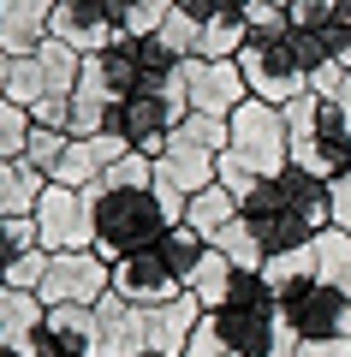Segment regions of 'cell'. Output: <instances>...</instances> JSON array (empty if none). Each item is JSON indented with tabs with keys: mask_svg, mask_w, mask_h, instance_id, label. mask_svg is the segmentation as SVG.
Listing matches in <instances>:
<instances>
[{
	"mask_svg": "<svg viewBox=\"0 0 351 357\" xmlns=\"http://www.w3.org/2000/svg\"><path fill=\"white\" fill-rule=\"evenodd\" d=\"M209 316H214V328L226 333V345L239 357H292L298 351V333H292L286 310H280V292L262 280V268H239L232 292Z\"/></svg>",
	"mask_w": 351,
	"mask_h": 357,
	"instance_id": "obj_1",
	"label": "cell"
},
{
	"mask_svg": "<svg viewBox=\"0 0 351 357\" xmlns=\"http://www.w3.org/2000/svg\"><path fill=\"white\" fill-rule=\"evenodd\" d=\"M89 203H96V256L101 262L155 250V244L179 227V220L161 208L155 185L149 191H107V185H89Z\"/></svg>",
	"mask_w": 351,
	"mask_h": 357,
	"instance_id": "obj_2",
	"label": "cell"
},
{
	"mask_svg": "<svg viewBox=\"0 0 351 357\" xmlns=\"http://www.w3.org/2000/svg\"><path fill=\"white\" fill-rule=\"evenodd\" d=\"M239 72H244V84H251L256 102H274V107L298 102L304 89H310V66H304L292 30H280V36H251L239 48Z\"/></svg>",
	"mask_w": 351,
	"mask_h": 357,
	"instance_id": "obj_3",
	"label": "cell"
},
{
	"mask_svg": "<svg viewBox=\"0 0 351 357\" xmlns=\"http://www.w3.org/2000/svg\"><path fill=\"white\" fill-rule=\"evenodd\" d=\"M232 126V143H226V161H239L251 178H274L280 167L292 161V131H286V107L274 102H244L239 114L226 119Z\"/></svg>",
	"mask_w": 351,
	"mask_h": 357,
	"instance_id": "obj_4",
	"label": "cell"
},
{
	"mask_svg": "<svg viewBox=\"0 0 351 357\" xmlns=\"http://www.w3.org/2000/svg\"><path fill=\"white\" fill-rule=\"evenodd\" d=\"M36 244L48 256L66 250H96V203L89 191H72V185H48L36 203Z\"/></svg>",
	"mask_w": 351,
	"mask_h": 357,
	"instance_id": "obj_5",
	"label": "cell"
},
{
	"mask_svg": "<svg viewBox=\"0 0 351 357\" xmlns=\"http://www.w3.org/2000/svg\"><path fill=\"white\" fill-rule=\"evenodd\" d=\"M280 310H286L298 340H351V292L345 286L298 280L280 292Z\"/></svg>",
	"mask_w": 351,
	"mask_h": 357,
	"instance_id": "obj_6",
	"label": "cell"
},
{
	"mask_svg": "<svg viewBox=\"0 0 351 357\" xmlns=\"http://www.w3.org/2000/svg\"><path fill=\"white\" fill-rule=\"evenodd\" d=\"M185 102H191V114L232 119L244 102H251V84H244L239 60H202V54H191L185 60Z\"/></svg>",
	"mask_w": 351,
	"mask_h": 357,
	"instance_id": "obj_7",
	"label": "cell"
},
{
	"mask_svg": "<svg viewBox=\"0 0 351 357\" xmlns=\"http://www.w3.org/2000/svg\"><path fill=\"white\" fill-rule=\"evenodd\" d=\"M113 292V262L96 250H66L48 256V280H42V304H101Z\"/></svg>",
	"mask_w": 351,
	"mask_h": 357,
	"instance_id": "obj_8",
	"label": "cell"
},
{
	"mask_svg": "<svg viewBox=\"0 0 351 357\" xmlns=\"http://www.w3.org/2000/svg\"><path fill=\"white\" fill-rule=\"evenodd\" d=\"M113 292L126 298V304H137V310H155V304L185 298V280L161 262V250H137V256L113 262Z\"/></svg>",
	"mask_w": 351,
	"mask_h": 357,
	"instance_id": "obj_9",
	"label": "cell"
},
{
	"mask_svg": "<svg viewBox=\"0 0 351 357\" xmlns=\"http://www.w3.org/2000/svg\"><path fill=\"white\" fill-rule=\"evenodd\" d=\"M119 155H131V143L119 137V131H101V137H72L48 185H72V191H89V185H96V178L107 173Z\"/></svg>",
	"mask_w": 351,
	"mask_h": 357,
	"instance_id": "obj_10",
	"label": "cell"
},
{
	"mask_svg": "<svg viewBox=\"0 0 351 357\" xmlns=\"http://www.w3.org/2000/svg\"><path fill=\"white\" fill-rule=\"evenodd\" d=\"M48 36L72 42L77 54H101L113 36H119V24H113L107 0H60V6H54V30H48Z\"/></svg>",
	"mask_w": 351,
	"mask_h": 357,
	"instance_id": "obj_11",
	"label": "cell"
},
{
	"mask_svg": "<svg viewBox=\"0 0 351 357\" xmlns=\"http://www.w3.org/2000/svg\"><path fill=\"white\" fill-rule=\"evenodd\" d=\"M54 6L60 0H0V54H13V60L36 54L54 30Z\"/></svg>",
	"mask_w": 351,
	"mask_h": 357,
	"instance_id": "obj_12",
	"label": "cell"
},
{
	"mask_svg": "<svg viewBox=\"0 0 351 357\" xmlns=\"http://www.w3.org/2000/svg\"><path fill=\"white\" fill-rule=\"evenodd\" d=\"M209 316V310L197 304V298H173V304H155V310H143V333H149V351L155 357H179L191 345V333H197V321Z\"/></svg>",
	"mask_w": 351,
	"mask_h": 357,
	"instance_id": "obj_13",
	"label": "cell"
},
{
	"mask_svg": "<svg viewBox=\"0 0 351 357\" xmlns=\"http://www.w3.org/2000/svg\"><path fill=\"white\" fill-rule=\"evenodd\" d=\"M101 316V351L96 357H149V333H143V310L126 304L119 292H107L96 304Z\"/></svg>",
	"mask_w": 351,
	"mask_h": 357,
	"instance_id": "obj_14",
	"label": "cell"
},
{
	"mask_svg": "<svg viewBox=\"0 0 351 357\" xmlns=\"http://www.w3.org/2000/svg\"><path fill=\"white\" fill-rule=\"evenodd\" d=\"M42 333H48L66 357H96L101 351V316H96V304H48Z\"/></svg>",
	"mask_w": 351,
	"mask_h": 357,
	"instance_id": "obj_15",
	"label": "cell"
},
{
	"mask_svg": "<svg viewBox=\"0 0 351 357\" xmlns=\"http://www.w3.org/2000/svg\"><path fill=\"white\" fill-rule=\"evenodd\" d=\"M155 173H161V178H173V185H179L185 197H197L202 185H214V173H221V155L173 131V143H167V155L155 161Z\"/></svg>",
	"mask_w": 351,
	"mask_h": 357,
	"instance_id": "obj_16",
	"label": "cell"
},
{
	"mask_svg": "<svg viewBox=\"0 0 351 357\" xmlns=\"http://www.w3.org/2000/svg\"><path fill=\"white\" fill-rule=\"evenodd\" d=\"M42 316H48L42 292H18V286H0V345L24 351V345H30V333L42 328Z\"/></svg>",
	"mask_w": 351,
	"mask_h": 357,
	"instance_id": "obj_17",
	"label": "cell"
},
{
	"mask_svg": "<svg viewBox=\"0 0 351 357\" xmlns=\"http://www.w3.org/2000/svg\"><path fill=\"white\" fill-rule=\"evenodd\" d=\"M42 191H48V178L30 161H6L0 155V215H36Z\"/></svg>",
	"mask_w": 351,
	"mask_h": 357,
	"instance_id": "obj_18",
	"label": "cell"
},
{
	"mask_svg": "<svg viewBox=\"0 0 351 357\" xmlns=\"http://www.w3.org/2000/svg\"><path fill=\"white\" fill-rule=\"evenodd\" d=\"M232 220H239V197L226 191L221 178H214V185H202V191L191 197V208H185V227H197L209 244H214V232L232 227Z\"/></svg>",
	"mask_w": 351,
	"mask_h": 357,
	"instance_id": "obj_19",
	"label": "cell"
},
{
	"mask_svg": "<svg viewBox=\"0 0 351 357\" xmlns=\"http://www.w3.org/2000/svg\"><path fill=\"white\" fill-rule=\"evenodd\" d=\"M36 60H42V84H48V96H72L77 77H84V54H77L72 42H60V36L42 42Z\"/></svg>",
	"mask_w": 351,
	"mask_h": 357,
	"instance_id": "obj_20",
	"label": "cell"
},
{
	"mask_svg": "<svg viewBox=\"0 0 351 357\" xmlns=\"http://www.w3.org/2000/svg\"><path fill=\"white\" fill-rule=\"evenodd\" d=\"M310 256H315V280L345 286V292H351V232H339V227L315 232V238H310Z\"/></svg>",
	"mask_w": 351,
	"mask_h": 357,
	"instance_id": "obj_21",
	"label": "cell"
},
{
	"mask_svg": "<svg viewBox=\"0 0 351 357\" xmlns=\"http://www.w3.org/2000/svg\"><path fill=\"white\" fill-rule=\"evenodd\" d=\"M155 250H161V262H167V268L179 274V280L191 286V274H197V268H202V256H209V238H202L197 227H185V220H179V227L167 232V238L155 244Z\"/></svg>",
	"mask_w": 351,
	"mask_h": 357,
	"instance_id": "obj_22",
	"label": "cell"
},
{
	"mask_svg": "<svg viewBox=\"0 0 351 357\" xmlns=\"http://www.w3.org/2000/svg\"><path fill=\"white\" fill-rule=\"evenodd\" d=\"M232 280H239V268H232V256H221V250L209 244V256H202V268L191 274V286H185V292L197 298L202 310H214V304H221L226 292H232Z\"/></svg>",
	"mask_w": 351,
	"mask_h": 357,
	"instance_id": "obj_23",
	"label": "cell"
},
{
	"mask_svg": "<svg viewBox=\"0 0 351 357\" xmlns=\"http://www.w3.org/2000/svg\"><path fill=\"white\" fill-rule=\"evenodd\" d=\"M107 13L126 36H155L173 18V0H107Z\"/></svg>",
	"mask_w": 351,
	"mask_h": 357,
	"instance_id": "obj_24",
	"label": "cell"
},
{
	"mask_svg": "<svg viewBox=\"0 0 351 357\" xmlns=\"http://www.w3.org/2000/svg\"><path fill=\"white\" fill-rule=\"evenodd\" d=\"M244 42H251V24H244V18H209L197 54H202V60H239Z\"/></svg>",
	"mask_w": 351,
	"mask_h": 357,
	"instance_id": "obj_25",
	"label": "cell"
},
{
	"mask_svg": "<svg viewBox=\"0 0 351 357\" xmlns=\"http://www.w3.org/2000/svg\"><path fill=\"white\" fill-rule=\"evenodd\" d=\"M214 250H221V256H232V268H262V262H268L244 215L232 220V227H221V232H214Z\"/></svg>",
	"mask_w": 351,
	"mask_h": 357,
	"instance_id": "obj_26",
	"label": "cell"
},
{
	"mask_svg": "<svg viewBox=\"0 0 351 357\" xmlns=\"http://www.w3.org/2000/svg\"><path fill=\"white\" fill-rule=\"evenodd\" d=\"M96 185H107V191H149V185H155V161L131 149V155H119V161H113Z\"/></svg>",
	"mask_w": 351,
	"mask_h": 357,
	"instance_id": "obj_27",
	"label": "cell"
},
{
	"mask_svg": "<svg viewBox=\"0 0 351 357\" xmlns=\"http://www.w3.org/2000/svg\"><path fill=\"white\" fill-rule=\"evenodd\" d=\"M24 250H36V215H0V280Z\"/></svg>",
	"mask_w": 351,
	"mask_h": 357,
	"instance_id": "obj_28",
	"label": "cell"
},
{
	"mask_svg": "<svg viewBox=\"0 0 351 357\" xmlns=\"http://www.w3.org/2000/svg\"><path fill=\"white\" fill-rule=\"evenodd\" d=\"M30 107H18V102H6L0 96V155L6 161H24V143H30Z\"/></svg>",
	"mask_w": 351,
	"mask_h": 357,
	"instance_id": "obj_29",
	"label": "cell"
},
{
	"mask_svg": "<svg viewBox=\"0 0 351 357\" xmlns=\"http://www.w3.org/2000/svg\"><path fill=\"white\" fill-rule=\"evenodd\" d=\"M42 96H48V84H42V60H36V54L13 60V77H6V102H18V107H36Z\"/></svg>",
	"mask_w": 351,
	"mask_h": 357,
	"instance_id": "obj_30",
	"label": "cell"
},
{
	"mask_svg": "<svg viewBox=\"0 0 351 357\" xmlns=\"http://www.w3.org/2000/svg\"><path fill=\"white\" fill-rule=\"evenodd\" d=\"M66 143H72V131H48V126H36V131H30V143H24V161L36 167L42 178H54V167H60Z\"/></svg>",
	"mask_w": 351,
	"mask_h": 357,
	"instance_id": "obj_31",
	"label": "cell"
},
{
	"mask_svg": "<svg viewBox=\"0 0 351 357\" xmlns=\"http://www.w3.org/2000/svg\"><path fill=\"white\" fill-rule=\"evenodd\" d=\"M179 137H191V143H202V149L226 155V143H232V126H226L221 114H185V119H179Z\"/></svg>",
	"mask_w": 351,
	"mask_h": 357,
	"instance_id": "obj_32",
	"label": "cell"
},
{
	"mask_svg": "<svg viewBox=\"0 0 351 357\" xmlns=\"http://www.w3.org/2000/svg\"><path fill=\"white\" fill-rule=\"evenodd\" d=\"M42 280H48V250H24V256H13V268H6V280L0 286H18V292H42Z\"/></svg>",
	"mask_w": 351,
	"mask_h": 357,
	"instance_id": "obj_33",
	"label": "cell"
},
{
	"mask_svg": "<svg viewBox=\"0 0 351 357\" xmlns=\"http://www.w3.org/2000/svg\"><path fill=\"white\" fill-rule=\"evenodd\" d=\"M155 36H161L167 48L179 54V60H191V54H197V42H202V24H197V18H185V13L173 6V18H167V24L155 30Z\"/></svg>",
	"mask_w": 351,
	"mask_h": 357,
	"instance_id": "obj_34",
	"label": "cell"
},
{
	"mask_svg": "<svg viewBox=\"0 0 351 357\" xmlns=\"http://www.w3.org/2000/svg\"><path fill=\"white\" fill-rule=\"evenodd\" d=\"M179 357H239V351L226 345V333L214 328V316H202V321H197V333H191V345H185Z\"/></svg>",
	"mask_w": 351,
	"mask_h": 357,
	"instance_id": "obj_35",
	"label": "cell"
},
{
	"mask_svg": "<svg viewBox=\"0 0 351 357\" xmlns=\"http://www.w3.org/2000/svg\"><path fill=\"white\" fill-rule=\"evenodd\" d=\"M244 24H251V36H280V30H292V18L274 0H251V6H244Z\"/></svg>",
	"mask_w": 351,
	"mask_h": 357,
	"instance_id": "obj_36",
	"label": "cell"
},
{
	"mask_svg": "<svg viewBox=\"0 0 351 357\" xmlns=\"http://www.w3.org/2000/svg\"><path fill=\"white\" fill-rule=\"evenodd\" d=\"M334 13H339V0H292L286 6L292 30H322V24H334Z\"/></svg>",
	"mask_w": 351,
	"mask_h": 357,
	"instance_id": "obj_37",
	"label": "cell"
},
{
	"mask_svg": "<svg viewBox=\"0 0 351 357\" xmlns=\"http://www.w3.org/2000/svg\"><path fill=\"white\" fill-rule=\"evenodd\" d=\"M345 77H351V66H345V60L315 66V72H310V96H322V102H339V96H345Z\"/></svg>",
	"mask_w": 351,
	"mask_h": 357,
	"instance_id": "obj_38",
	"label": "cell"
},
{
	"mask_svg": "<svg viewBox=\"0 0 351 357\" xmlns=\"http://www.w3.org/2000/svg\"><path fill=\"white\" fill-rule=\"evenodd\" d=\"M30 126H48V131H72V96H42L30 107Z\"/></svg>",
	"mask_w": 351,
	"mask_h": 357,
	"instance_id": "obj_39",
	"label": "cell"
},
{
	"mask_svg": "<svg viewBox=\"0 0 351 357\" xmlns=\"http://www.w3.org/2000/svg\"><path fill=\"white\" fill-rule=\"evenodd\" d=\"M292 357H351V340H298Z\"/></svg>",
	"mask_w": 351,
	"mask_h": 357,
	"instance_id": "obj_40",
	"label": "cell"
},
{
	"mask_svg": "<svg viewBox=\"0 0 351 357\" xmlns=\"http://www.w3.org/2000/svg\"><path fill=\"white\" fill-rule=\"evenodd\" d=\"M6 77H13V54H0V96H6Z\"/></svg>",
	"mask_w": 351,
	"mask_h": 357,
	"instance_id": "obj_41",
	"label": "cell"
},
{
	"mask_svg": "<svg viewBox=\"0 0 351 357\" xmlns=\"http://www.w3.org/2000/svg\"><path fill=\"white\" fill-rule=\"evenodd\" d=\"M334 18H339V24H351V0H339V13H334Z\"/></svg>",
	"mask_w": 351,
	"mask_h": 357,
	"instance_id": "obj_42",
	"label": "cell"
},
{
	"mask_svg": "<svg viewBox=\"0 0 351 357\" xmlns=\"http://www.w3.org/2000/svg\"><path fill=\"white\" fill-rule=\"evenodd\" d=\"M339 107H345V119H351V77H345V96H339Z\"/></svg>",
	"mask_w": 351,
	"mask_h": 357,
	"instance_id": "obj_43",
	"label": "cell"
},
{
	"mask_svg": "<svg viewBox=\"0 0 351 357\" xmlns=\"http://www.w3.org/2000/svg\"><path fill=\"white\" fill-rule=\"evenodd\" d=\"M334 227H339V232H351V215H339V220H334Z\"/></svg>",
	"mask_w": 351,
	"mask_h": 357,
	"instance_id": "obj_44",
	"label": "cell"
},
{
	"mask_svg": "<svg viewBox=\"0 0 351 357\" xmlns=\"http://www.w3.org/2000/svg\"><path fill=\"white\" fill-rule=\"evenodd\" d=\"M0 357H24V351H13V345H0Z\"/></svg>",
	"mask_w": 351,
	"mask_h": 357,
	"instance_id": "obj_45",
	"label": "cell"
},
{
	"mask_svg": "<svg viewBox=\"0 0 351 357\" xmlns=\"http://www.w3.org/2000/svg\"><path fill=\"white\" fill-rule=\"evenodd\" d=\"M274 6H292V0H274Z\"/></svg>",
	"mask_w": 351,
	"mask_h": 357,
	"instance_id": "obj_46",
	"label": "cell"
},
{
	"mask_svg": "<svg viewBox=\"0 0 351 357\" xmlns=\"http://www.w3.org/2000/svg\"><path fill=\"white\" fill-rule=\"evenodd\" d=\"M149 357H155V351H149Z\"/></svg>",
	"mask_w": 351,
	"mask_h": 357,
	"instance_id": "obj_47",
	"label": "cell"
}]
</instances>
